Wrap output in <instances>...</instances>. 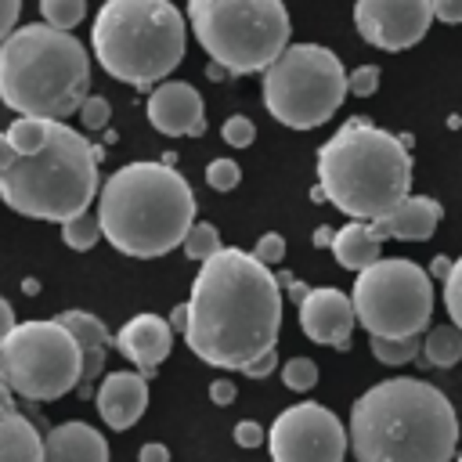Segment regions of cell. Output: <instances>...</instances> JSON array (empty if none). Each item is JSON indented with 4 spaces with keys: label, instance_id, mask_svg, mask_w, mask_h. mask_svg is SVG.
<instances>
[{
    "label": "cell",
    "instance_id": "603a6c76",
    "mask_svg": "<svg viewBox=\"0 0 462 462\" xmlns=\"http://www.w3.org/2000/svg\"><path fill=\"white\" fill-rule=\"evenodd\" d=\"M51 126H54V119H40V116H18L4 134H7V141L14 144V152L18 155H36L43 144H47V137H51Z\"/></svg>",
    "mask_w": 462,
    "mask_h": 462
},
{
    "label": "cell",
    "instance_id": "7bdbcfd3",
    "mask_svg": "<svg viewBox=\"0 0 462 462\" xmlns=\"http://www.w3.org/2000/svg\"><path fill=\"white\" fill-rule=\"evenodd\" d=\"M278 282H282V289H289V296H292L296 303H303V300H307V292H310L303 282H296V278H289V274H278Z\"/></svg>",
    "mask_w": 462,
    "mask_h": 462
},
{
    "label": "cell",
    "instance_id": "681fc988",
    "mask_svg": "<svg viewBox=\"0 0 462 462\" xmlns=\"http://www.w3.org/2000/svg\"><path fill=\"white\" fill-rule=\"evenodd\" d=\"M22 292H25V296H32V292H40V285H36V278H25V282H22Z\"/></svg>",
    "mask_w": 462,
    "mask_h": 462
},
{
    "label": "cell",
    "instance_id": "cb8c5ba5",
    "mask_svg": "<svg viewBox=\"0 0 462 462\" xmlns=\"http://www.w3.org/2000/svg\"><path fill=\"white\" fill-rule=\"evenodd\" d=\"M422 350H426V361L430 365L451 368L462 357V328L458 325H437V328H430V336L422 339Z\"/></svg>",
    "mask_w": 462,
    "mask_h": 462
},
{
    "label": "cell",
    "instance_id": "484cf974",
    "mask_svg": "<svg viewBox=\"0 0 462 462\" xmlns=\"http://www.w3.org/2000/svg\"><path fill=\"white\" fill-rule=\"evenodd\" d=\"M180 249H184V256H188V260L206 263V260H213V256L224 249V245H220V231H217L209 220H195Z\"/></svg>",
    "mask_w": 462,
    "mask_h": 462
},
{
    "label": "cell",
    "instance_id": "8992f818",
    "mask_svg": "<svg viewBox=\"0 0 462 462\" xmlns=\"http://www.w3.org/2000/svg\"><path fill=\"white\" fill-rule=\"evenodd\" d=\"M90 47L112 79L155 90L184 61L188 25L170 0H105L94 14Z\"/></svg>",
    "mask_w": 462,
    "mask_h": 462
},
{
    "label": "cell",
    "instance_id": "d6a6232c",
    "mask_svg": "<svg viewBox=\"0 0 462 462\" xmlns=\"http://www.w3.org/2000/svg\"><path fill=\"white\" fill-rule=\"evenodd\" d=\"M379 65H357L350 76H346V87H350V94H357V97H372L375 90H379Z\"/></svg>",
    "mask_w": 462,
    "mask_h": 462
},
{
    "label": "cell",
    "instance_id": "83f0119b",
    "mask_svg": "<svg viewBox=\"0 0 462 462\" xmlns=\"http://www.w3.org/2000/svg\"><path fill=\"white\" fill-rule=\"evenodd\" d=\"M40 14H43L47 25L69 32V29H76V25L83 22L87 0H40Z\"/></svg>",
    "mask_w": 462,
    "mask_h": 462
},
{
    "label": "cell",
    "instance_id": "4dcf8cb0",
    "mask_svg": "<svg viewBox=\"0 0 462 462\" xmlns=\"http://www.w3.org/2000/svg\"><path fill=\"white\" fill-rule=\"evenodd\" d=\"M444 310H448L451 325H458V328H462V256L455 260L451 274L444 278Z\"/></svg>",
    "mask_w": 462,
    "mask_h": 462
},
{
    "label": "cell",
    "instance_id": "ffe728a7",
    "mask_svg": "<svg viewBox=\"0 0 462 462\" xmlns=\"http://www.w3.org/2000/svg\"><path fill=\"white\" fill-rule=\"evenodd\" d=\"M58 321L76 336L79 350H83V383H94L105 368V357H108V346H112V336L105 328L101 318L87 314V310H61Z\"/></svg>",
    "mask_w": 462,
    "mask_h": 462
},
{
    "label": "cell",
    "instance_id": "30bf717a",
    "mask_svg": "<svg viewBox=\"0 0 462 462\" xmlns=\"http://www.w3.org/2000/svg\"><path fill=\"white\" fill-rule=\"evenodd\" d=\"M0 379L29 401H58L83 383V350L58 318L18 321L0 339Z\"/></svg>",
    "mask_w": 462,
    "mask_h": 462
},
{
    "label": "cell",
    "instance_id": "c3c4849f",
    "mask_svg": "<svg viewBox=\"0 0 462 462\" xmlns=\"http://www.w3.org/2000/svg\"><path fill=\"white\" fill-rule=\"evenodd\" d=\"M451 267H455V260H448V256H433V274H437V278H448Z\"/></svg>",
    "mask_w": 462,
    "mask_h": 462
},
{
    "label": "cell",
    "instance_id": "bcb514c9",
    "mask_svg": "<svg viewBox=\"0 0 462 462\" xmlns=\"http://www.w3.org/2000/svg\"><path fill=\"white\" fill-rule=\"evenodd\" d=\"M4 411H18V408H14V390L0 379V415H4Z\"/></svg>",
    "mask_w": 462,
    "mask_h": 462
},
{
    "label": "cell",
    "instance_id": "d6986e66",
    "mask_svg": "<svg viewBox=\"0 0 462 462\" xmlns=\"http://www.w3.org/2000/svg\"><path fill=\"white\" fill-rule=\"evenodd\" d=\"M43 462H108V440L87 422H61L43 437Z\"/></svg>",
    "mask_w": 462,
    "mask_h": 462
},
{
    "label": "cell",
    "instance_id": "3957f363",
    "mask_svg": "<svg viewBox=\"0 0 462 462\" xmlns=\"http://www.w3.org/2000/svg\"><path fill=\"white\" fill-rule=\"evenodd\" d=\"M97 224L116 253L155 260L184 245L195 195L170 162H126L101 184Z\"/></svg>",
    "mask_w": 462,
    "mask_h": 462
},
{
    "label": "cell",
    "instance_id": "ab89813d",
    "mask_svg": "<svg viewBox=\"0 0 462 462\" xmlns=\"http://www.w3.org/2000/svg\"><path fill=\"white\" fill-rule=\"evenodd\" d=\"M433 18H440L448 25H458L462 22V0H433Z\"/></svg>",
    "mask_w": 462,
    "mask_h": 462
},
{
    "label": "cell",
    "instance_id": "9a60e30c",
    "mask_svg": "<svg viewBox=\"0 0 462 462\" xmlns=\"http://www.w3.org/2000/svg\"><path fill=\"white\" fill-rule=\"evenodd\" d=\"M148 123L166 137H202L206 105L202 94L184 79H166L148 94Z\"/></svg>",
    "mask_w": 462,
    "mask_h": 462
},
{
    "label": "cell",
    "instance_id": "60d3db41",
    "mask_svg": "<svg viewBox=\"0 0 462 462\" xmlns=\"http://www.w3.org/2000/svg\"><path fill=\"white\" fill-rule=\"evenodd\" d=\"M137 462H170V451H166V444H141Z\"/></svg>",
    "mask_w": 462,
    "mask_h": 462
},
{
    "label": "cell",
    "instance_id": "8fae6325",
    "mask_svg": "<svg viewBox=\"0 0 462 462\" xmlns=\"http://www.w3.org/2000/svg\"><path fill=\"white\" fill-rule=\"evenodd\" d=\"M357 321L368 336H419L433 314V282L408 256H383L354 278L350 289Z\"/></svg>",
    "mask_w": 462,
    "mask_h": 462
},
{
    "label": "cell",
    "instance_id": "1f68e13d",
    "mask_svg": "<svg viewBox=\"0 0 462 462\" xmlns=\"http://www.w3.org/2000/svg\"><path fill=\"white\" fill-rule=\"evenodd\" d=\"M220 137H224V144H231V148H249L253 137H256V126H253L249 116H227L224 126H220Z\"/></svg>",
    "mask_w": 462,
    "mask_h": 462
},
{
    "label": "cell",
    "instance_id": "7402d4cb",
    "mask_svg": "<svg viewBox=\"0 0 462 462\" xmlns=\"http://www.w3.org/2000/svg\"><path fill=\"white\" fill-rule=\"evenodd\" d=\"M0 462H43V437L18 411L0 415Z\"/></svg>",
    "mask_w": 462,
    "mask_h": 462
},
{
    "label": "cell",
    "instance_id": "44dd1931",
    "mask_svg": "<svg viewBox=\"0 0 462 462\" xmlns=\"http://www.w3.org/2000/svg\"><path fill=\"white\" fill-rule=\"evenodd\" d=\"M332 256L339 267L346 271H365L372 267L375 260H383V238L372 231L368 220H350L336 231V242H332Z\"/></svg>",
    "mask_w": 462,
    "mask_h": 462
},
{
    "label": "cell",
    "instance_id": "e575fe53",
    "mask_svg": "<svg viewBox=\"0 0 462 462\" xmlns=\"http://www.w3.org/2000/svg\"><path fill=\"white\" fill-rule=\"evenodd\" d=\"M108 116H112V112H108V101L97 97V94H90V97L83 101V108H79V119H83L87 130H105Z\"/></svg>",
    "mask_w": 462,
    "mask_h": 462
},
{
    "label": "cell",
    "instance_id": "ba28073f",
    "mask_svg": "<svg viewBox=\"0 0 462 462\" xmlns=\"http://www.w3.org/2000/svg\"><path fill=\"white\" fill-rule=\"evenodd\" d=\"M188 29L209 61L249 76L282 58L292 22L282 0H188Z\"/></svg>",
    "mask_w": 462,
    "mask_h": 462
},
{
    "label": "cell",
    "instance_id": "7c38bea8",
    "mask_svg": "<svg viewBox=\"0 0 462 462\" xmlns=\"http://www.w3.org/2000/svg\"><path fill=\"white\" fill-rule=\"evenodd\" d=\"M350 430L318 401H300L278 411L267 430L271 462H343Z\"/></svg>",
    "mask_w": 462,
    "mask_h": 462
},
{
    "label": "cell",
    "instance_id": "ac0fdd59",
    "mask_svg": "<svg viewBox=\"0 0 462 462\" xmlns=\"http://www.w3.org/2000/svg\"><path fill=\"white\" fill-rule=\"evenodd\" d=\"M440 202L433 195H408L393 213L372 220V231L379 238H401V242H426L440 224Z\"/></svg>",
    "mask_w": 462,
    "mask_h": 462
},
{
    "label": "cell",
    "instance_id": "e0dca14e",
    "mask_svg": "<svg viewBox=\"0 0 462 462\" xmlns=\"http://www.w3.org/2000/svg\"><path fill=\"white\" fill-rule=\"evenodd\" d=\"M94 397L105 426L130 430L148 408V379L141 372H108Z\"/></svg>",
    "mask_w": 462,
    "mask_h": 462
},
{
    "label": "cell",
    "instance_id": "8d00e7d4",
    "mask_svg": "<svg viewBox=\"0 0 462 462\" xmlns=\"http://www.w3.org/2000/svg\"><path fill=\"white\" fill-rule=\"evenodd\" d=\"M18 11H22V0H0V43L18 29Z\"/></svg>",
    "mask_w": 462,
    "mask_h": 462
},
{
    "label": "cell",
    "instance_id": "ee69618b",
    "mask_svg": "<svg viewBox=\"0 0 462 462\" xmlns=\"http://www.w3.org/2000/svg\"><path fill=\"white\" fill-rule=\"evenodd\" d=\"M14 325H18V321H14V307L0 296V339H4V336H11V328H14Z\"/></svg>",
    "mask_w": 462,
    "mask_h": 462
},
{
    "label": "cell",
    "instance_id": "52a82bcc",
    "mask_svg": "<svg viewBox=\"0 0 462 462\" xmlns=\"http://www.w3.org/2000/svg\"><path fill=\"white\" fill-rule=\"evenodd\" d=\"M101 148L90 144L79 130L54 119L47 144L36 155H22L0 177V199L22 217L65 224L101 195L97 180Z\"/></svg>",
    "mask_w": 462,
    "mask_h": 462
},
{
    "label": "cell",
    "instance_id": "4fadbf2b",
    "mask_svg": "<svg viewBox=\"0 0 462 462\" xmlns=\"http://www.w3.org/2000/svg\"><path fill=\"white\" fill-rule=\"evenodd\" d=\"M433 22V0H354V25L379 51L415 47Z\"/></svg>",
    "mask_w": 462,
    "mask_h": 462
},
{
    "label": "cell",
    "instance_id": "b9f144b4",
    "mask_svg": "<svg viewBox=\"0 0 462 462\" xmlns=\"http://www.w3.org/2000/svg\"><path fill=\"white\" fill-rule=\"evenodd\" d=\"M18 159H22V155L14 152V144L7 141V134H0V177H4V173H7V170L18 162Z\"/></svg>",
    "mask_w": 462,
    "mask_h": 462
},
{
    "label": "cell",
    "instance_id": "6da1fadb",
    "mask_svg": "<svg viewBox=\"0 0 462 462\" xmlns=\"http://www.w3.org/2000/svg\"><path fill=\"white\" fill-rule=\"evenodd\" d=\"M282 328V282L245 249H220L191 282L184 343L213 368L242 372L274 350Z\"/></svg>",
    "mask_w": 462,
    "mask_h": 462
},
{
    "label": "cell",
    "instance_id": "f6af8a7d",
    "mask_svg": "<svg viewBox=\"0 0 462 462\" xmlns=\"http://www.w3.org/2000/svg\"><path fill=\"white\" fill-rule=\"evenodd\" d=\"M332 242H336V231H332L328 224H321V227L314 231V245H318V249H332Z\"/></svg>",
    "mask_w": 462,
    "mask_h": 462
},
{
    "label": "cell",
    "instance_id": "7dc6e473",
    "mask_svg": "<svg viewBox=\"0 0 462 462\" xmlns=\"http://www.w3.org/2000/svg\"><path fill=\"white\" fill-rule=\"evenodd\" d=\"M170 325H173V328H180V332L188 328V303H177V307H173V314H170Z\"/></svg>",
    "mask_w": 462,
    "mask_h": 462
},
{
    "label": "cell",
    "instance_id": "d4e9b609",
    "mask_svg": "<svg viewBox=\"0 0 462 462\" xmlns=\"http://www.w3.org/2000/svg\"><path fill=\"white\" fill-rule=\"evenodd\" d=\"M101 238H105V235H101L97 213H94V217H90V213H79V217H72V220L61 224V242H65L69 249H76V253L94 249Z\"/></svg>",
    "mask_w": 462,
    "mask_h": 462
},
{
    "label": "cell",
    "instance_id": "f1b7e54d",
    "mask_svg": "<svg viewBox=\"0 0 462 462\" xmlns=\"http://www.w3.org/2000/svg\"><path fill=\"white\" fill-rule=\"evenodd\" d=\"M282 383H285L289 390L303 393V390L318 386V365H314L310 357H289V361L282 365Z\"/></svg>",
    "mask_w": 462,
    "mask_h": 462
},
{
    "label": "cell",
    "instance_id": "f35d334b",
    "mask_svg": "<svg viewBox=\"0 0 462 462\" xmlns=\"http://www.w3.org/2000/svg\"><path fill=\"white\" fill-rule=\"evenodd\" d=\"M235 397H238V390H235V383H231L227 375H220V379L209 383V401H213L217 408H227Z\"/></svg>",
    "mask_w": 462,
    "mask_h": 462
},
{
    "label": "cell",
    "instance_id": "7a4b0ae2",
    "mask_svg": "<svg viewBox=\"0 0 462 462\" xmlns=\"http://www.w3.org/2000/svg\"><path fill=\"white\" fill-rule=\"evenodd\" d=\"M350 448L357 462H451L458 415L426 379H383L350 408Z\"/></svg>",
    "mask_w": 462,
    "mask_h": 462
},
{
    "label": "cell",
    "instance_id": "f907efd6",
    "mask_svg": "<svg viewBox=\"0 0 462 462\" xmlns=\"http://www.w3.org/2000/svg\"><path fill=\"white\" fill-rule=\"evenodd\" d=\"M458 462H462V451H458Z\"/></svg>",
    "mask_w": 462,
    "mask_h": 462
},
{
    "label": "cell",
    "instance_id": "5bb4252c",
    "mask_svg": "<svg viewBox=\"0 0 462 462\" xmlns=\"http://www.w3.org/2000/svg\"><path fill=\"white\" fill-rule=\"evenodd\" d=\"M357 325V310L354 300L336 289V285H318L307 292V300L300 303V328L307 339L346 350L350 346V332Z\"/></svg>",
    "mask_w": 462,
    "mask_h": 462
},
{
    "label": "cell",
    "instance_id": "4316f807",
    "mask_svg": "<svg viewBox=\"0 0 462 462\" xmlns=\"http://www.w3.org/2000/svg\"><path fill=\"white\" fill-rule=\"evenodd\" d=\"M372 354H375V361H383V365H390V368H397V365H408L415 354H419V336H404V339H386V336H372Z\"/></svg>",
    "mask_w": 462,
    "mask_h": 462
},
{
    "label": "cell",
    "instance_id": "d590c367",
    "mask_svg": "<svg viewBox=\"0 0 462 462\" xmlns=\"http://www.w3.org/2000/svg\"><path fill=\"white\" fill-rule=\"evenodd\" d=\"M263 440H267V430H263L260 422L242 419V422L235 426V444H238V448H260Z\"/></svg>",
    "mask_w": 462,
    "mask_h": 462
},
{
    "label": "cell",
    "instance_id": "836d02e7",
    "mask_svg": "<svg viewBox=\"0 0 462 462\" xmlns=\"http://www.w3.org/2000/svg\"><path fill=\"white\" fill-rule=\"evenodd\" d=\"M253 256L263 263V267H274V263H282L285 260V238L282 235H260L256 238V245H253Z\"/></svg>",
    "mask_w": 462,
    "mask_h": 462
},
{
    "label": "cell",
    "instance_id": "277c9868",
    "mask_svg": "<svg viewBox=\"0 0 462 462\" xmlns=\"http://www.w3.org/2000/svg\"><path fill=\"white\" fill-rule=\"evenodd\" d=\"M318 184L339 213L372 224L408 199V141L354 116L318 148Z\"/></svg>",
    "mask_w": 462,
    "mask_h": 462
},
{
    "label": "cell",
    "instance_id": "2e32d148",
    "mask_svg": "<svg viewBox=\"0 0 462 462\" xmlns=\"http://www.w3.org/2000/svg\"><path fill=\"white\" fill-rule=\"evenodd\" d=\"M170 346H173V325H170V318H159V314H134L116 332V350L126 361H134L144 379L155 375V368L166 361Z\"/></svg>",
    "mask_w": 462,
    "mask_h": 462
},
{
    "label": "cell",
    "instance_id": "9c48e42d",
    "mask_svg": "<svg viewBox=\"0 0 462 462\" xmlns=\"http://www.w3.org/2000/svg\"><path fill=\"white\" fill-rule=\"evenodd\" d=\"M350 94L343 61L321 43H289L263 72V105L289 130H314Z\"/></svg>",
    "mask_w": 462,
    "mask_h": 462
},
{
    "label": "cell",
    "instance_id": "74e56055",
    "mask_svg": "<svg viewBox=\"0 0 462 462\" xmlns=\"http://www.w3.org/2000/svg\"><path fill=\"white\" fill-rule=\"evenodd\" d=\"M278 368V350H267V354H260L256 361H249L245 368H242V375H249V379H263V375H271Z\"/></svg>",
    "mask_w": 462,
    "mask_h": 462
},
{
    "label": "cell",
    "instance_id": "5b68a950",
    "mask_svg": "<svg viewBox=\"0 0 462 462\" xmlns=\"http://www.w3.org/2000/svg\"><path fill=\"white\" fill-rule=\"evenodd\" d=\"M90 87L87 47L47 22H29L0 43V101L18 116L69 119Z\"/></svg>",
    "mask_w": 462,
    "mask_h": 462
},
{
    "label": "cell",
    "instance_id": "f546056e",
    "mask_svg": "<svg viewBox=\"0 0 462 462\" xmlns=\"http://www.w3.org/2000/svg\"><path fill=\"white\" fill-rule=\"evenodd\" d=\"M238 180H242V170L235 159H213L206 166V184L213 191H231V188H238Z\"/></svg>",
    "mask_w": 462,
    "mask_h": 462
}]
</instances>
